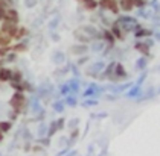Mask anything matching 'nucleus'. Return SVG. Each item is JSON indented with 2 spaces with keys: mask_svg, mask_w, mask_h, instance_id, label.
Listing matches in <instances>:
<instances>
[{
  "mask_svg": "<svg viewBox=\"0 0 160 156\" xmlns=\"http://www.w3.org/2000/svg\"><path fill=\"white\" fill-rule=\"evenodd\" d=\"M102 6L104 8H108V9H113L116 11V3L113 0H102Z\"/></svg>",
  "mask_w": 160,
  "mask_h": 156,
  "instance_id": "f257e3e1",
  "label": "nucleus"
},
{
  "mask_svg": "<svg viewBox=\"0 0 160 156\" xmlns=\"http://www.w3.org/2000/svg\"><path fill=\"white\" fill-rule=\"evenodd\" d=\"M122 6L125 9H131L133 6V0H122Z\"/></svg>",
  "mask_w": 160,
  "mask_h": 156,
  "instance_id": "f03ea898",
  "label": "nucleus"
},
{
  "mask_svg": "<svg viewBox=\"0 0 160 156\" xmlns=\"http://www.w3.org/2000/svg\"><path fill=\"white\" fill-rule=\"evenodd\" d=\"M3 15V8H2V5H0V17Z\"/></svg>",
  "mask_w": 160,
  "mask_h": 156,
  "instance_id": "7ed1b4c3",
  "label": "nucleus"
}]
</instances>
